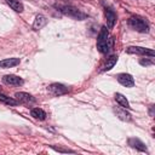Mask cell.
<instances>
[{"mask_svg": "<svg viewBox=\"0 0 155 155\" xmlns=\"http://www.w3.org/2000/svg\"><path fill=\"white\" fill-rule=\"evenodd\" d=\"M128 25L132 29H134L136 31H139V33H148L149 31V24H148V22L144 18L139 17V16H132V17H130Z\"/></svg>", "mask_w": 155, "mask_h": 155, "instance_id": "cell-1", "label": "cell"}, {"mask_svg": "<svg viewBox=\"0 0 155 155\" xmlns=\"http://www.w3.org/2000/svg\"><path fill=\"white\" fill-rule=\"evenodd\" d=\"M128 53H136V54H143V56H149L150 58H154V51L150 48L140 47V46H130L126 48Z\"/></svg>", "mask_w": 155, "mask_h": 155, "instance_id": "cell-2", "label": "cell"}, {"mask_svg": "<svg viewBox=\"0 0 155 155\" xmlns=\"http://www.w3.org/2000/svg\"><path fill=\"white\" fill-rule=\"evenodd\" d=\"M61 8H62L61 11H62L63 13L68 15L69 17H74V18H78V19H82V18L86 17L85 13L80 12V11H79L78 8H75V7H71V6H62Z\"/></svg>", "mask_w": 155, "mask_h": 155, "instance_id": "cell-3", "label": "cell"}, {"mask_svg": "<svg viewBox=\"0 0 155 155\" xmlns=\"http://www.w3.org/2000/svg\"><path fill=\"white\" fill-rule=\"evenodd\" d=\"M48 91L53 94V96H62V94H65L69 92V88L65 86V85H62V84H51L48 86Z\"/></svg>", "mask_w": 155, "mask_h": 155, "instance_id": "cell-4", "label": "cell"}, {"mask_svg": "<svg viewBox=\"0 0 155 155\" xmlns=\"http://www.w3.org/2000/svg\"><path fill=\"white\" fill-rule=\"evenodd\" d=\"M116 79H117V81H119L122 86H125V87H133V86H134V79H133L132 75H130V74L121 73V74H119V75L116 76Z\"/></svg>", "mask_w": 155, "mask_h": 155, "instance_id": "cell-5", "label": "cell"}, {"mask_svg": "<svg viewBox=\"0 0 155 155\" xmlns=\"http://www.w3.org/2000/svg\"><path fill=\"white\" fill-rule=\"evenodd\" d=\"M15 98H16L19 103H23V104H27V105L33 104V103L36 102V99H35L31 94L25 93V92H17V93L15 94Z\"/></svg>", "mask_w": 155, "mask_h": 155, "instance_id": "cell-6", "label": "cell"}, {"mask_svg": "<svg viewBox=\"0 0 155 155\" xmlns=\"http://www.w3.org/2000/svg\"><path fill=\"white\" fill-rule=\"evenodd\" d=\"M2 81L6 84V85H11V86H22L23 85V79L17 76V75H5L2 78Z\"/></svg>", "mask_w": 155, "mask_h": 155, "instance_id": "cell-7", "label": "cell"}, {"mask_svg": "<svg viewBox=\"0 0 155 155\" xmlns=\"http://www.w3.org/2000/svg\"><path fill=\"white\" fill-rule=\"evenodd\" d=\"M113 45H114V41H113L111 38H109L108 41H105V42H103V44H98V45H97V48H98V51H99L101 53L107 54V53H109L110 50L113 48Z\"/></svg>", "mask_w": 155, "mask_h": 155, "instance_id": "cell-8", "label": "cell"}, {"mask_svg": "<svg viewBox=\"0 0 155 155\" xmlns=\"http://www.w3.org/2000/svg\"><path fill=\"white\" fill-rule=\"evenodd\" d=\"M105 18H107V25H108V28L111 29L115 25V22H116V13L114 12V10L107 8L105 10Z\"/></svg>", "mask_w": 155, "mask_h": 155, "instance_id": "cell-9", "label": "cell"}, {"mask_svg": "<svg viewBox=\"0 0 155 155\" xmlns=\"http://www.w3.org/2000/svg\"><path fill=\"white\" fill-rule=\"evenodd\" d=\"M19 58H6L0 61V68L1 69H7V68H12L19 64Z\"/></svg>", "mask_w": 155, "mask_h": 155, "instance_id": "cell-10", "label": "cell"}, {"mask_svg": "<svg viewBox=\"0 0 155 155\" xmlns=\"http://www.w3.org/2000/svg\"><path fill=\"white\" fill-rule=\"evenodd\" d=\"M46 24H47L46 17H44L42 15H38V16L35 17L34 23H33V29H34V30H39V29L44 28Z\"/></svg>", "mask_w": 155, "mask_h": 155, "instance_id": "cell-11", "label": "cell"}, {"mask_svg": "<svg viewBox=\"0 0 155 155\" xmlns=\"http://www.w3.org/2000/svg\"><path fill=\"white\" fill-rule=\"evenodd\" d=\"M128 144H130L132 148H136V149H138V150H140V151H147L145 144H144L142 140H139L138 138H130V139H128Z\"/></svg>", "mask_w": 155, "mask_h": 155, "instance_id": "cell-12", "label": "cell"}, {"mask_svg": "<svg viewBox=\"0 0 155 155\" xmlns=\"http://www.w3.org/2000/svg\"><path fill=\"white\" fill-rule=\"evenodd\" d=\"M116 62H117V56H111V57H109L108 59H107V62L104 63V65L102 67V69H101V71H107V70H110L115 64H116Z\"/></svg>", "mask_w": 155, "mask_h": 155, "instance_id": "cell-13", "label": "cell"}, {"mask_svg": "<svg viewBox=\"0 0 155 155\" xmlns=\"http://www.w3.org/2000/svg\"><path fill=\"white\" fill-rule=\"evenodd\" d=\"M115 99H116V102L124 108V109H130L131 107H130V103H128V101H127V98L122 94V93H115Z\"/></svg>", "mask_w": 155, "mask_h": 155, "instance_id": "cell-14", "label": "cell"}, {"mask_svg": "<svg viewBox=\"0 0 155 155\" xmlns=\"http://www.w3.org/2000/svg\"><path fill=\"white\" fill-rule=\"evenodd\" d=\"M30 115L36 120H45L46 119V113L41 108H33L30 110Z\"/></svg>", "mask_w": 155, "mask_h": 155, "instance_id": "cell-15", "label": "cell"}, {"mask_svg": "<svg viewBox=\"0 0 155 155\" xmlns=\"http://www.w3.org/2000/svg\"><path fill=\"white\" fill-rule=\"evenodd\" d=\"M0 102H2L4 104H7V105H11V107H16L19 104V102L16 99V98H12V97H8V96H5L2 93H0Z\"/></svg>", "mask_w": 155, "mask_h": 155, "instance_id": "cell-16", "label": "cell"}, {"mask_svg": "<svg viewBox=\"0 0 155 155\" xmlns=\"http://www.w3.org/2000/svg\"><path fill=\"white\" fill-rule=\"evenodd\" d=\"M6 2H7V5L12 8V10H15L16 12H22L23 11V4L21 2V0H6Z\"/></svg>", "mask_w": 155, "mask_h": 155, "instance_id": "cell-17", "label": "cell"}, {"mask_svg": "<svg viewBox=\"0 0 155 155\" xmlns=\"http://www.w3.org/2000/svg\"><path fill=\"white\" fill-rule=\"evenodd\" d=\"M108 39H109V33L107 30V27L104 25V27H102V29L99 31V35H98V39H97V45L108 41Z\"/></svg>", "mask_w": 155, "mask_h": 155, "instance_id": "cell-18", "label": "cell"}, {"mask_svg": "<svg viewBox=\"0 0 155 155\" xmlns=\"http://www.w3.org/2000/svg\"><path fill=\"white\" fill-rule=\"evenodd\" d=\"M51 148H52L53 150L58 151V153H75L74 150H70V149H67V148H61L59 145H58V147H56V145H51Z\"/></svg>", "mask_w": 155, "mask_h": 155, "instance_id": "cell-19", "label": "cell"}, {"mask_svg": "<svg viewBox=\"0 0 155 155\" xmlns=\"http://www.w3.org/2000/svg\"><path fill=\"white\" fill-rule=\"evenodd\" d=\"M116 113L120 115V116H119L120 119H122V120H127V121L131 120V115H130L128 113H125V111H121V110H117Z\"/></svg>", "mask_w": 155, "mask_h": 155, "instance_id": "cell-20", "label": "cell"}, {"mask_svg": "<svg viewBox=\"0 0 155 155\" xmlns=\"http://www.w3.org/2000/svg\"><path fill=\"white\" fill-rule=\"evenodd\" d=\"M139 63H140L142 65H150V64H153L154 62H153V59H151V61H148V59H140Z\"/></svg>", "mask_w": 155, "mask_h": 155, "instance_id": "cell-21", "label": "cell"}]
</instances>
